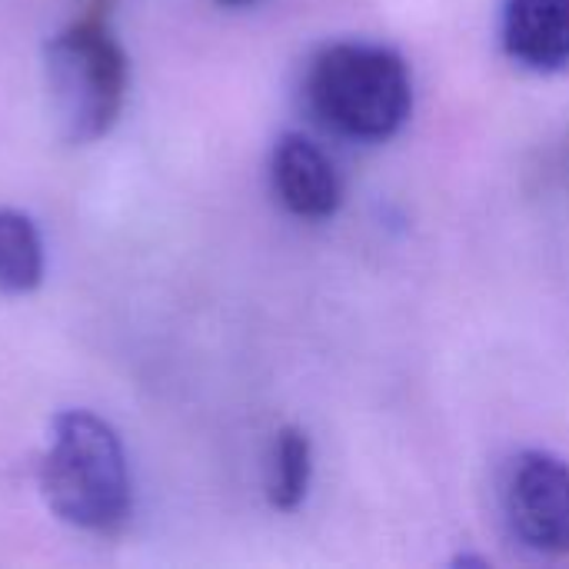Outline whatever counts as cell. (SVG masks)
<instances>
[{
    "label": "cell",
    "instance_id": "cell-1",
    "mask_svg": "<svg viewBox=\"0 0 569 569\" xmlns=\"http://www.w3.org/2000/svg\"><path fill=\"white\" fill-rule=\"evenodd\" d=\"M40 493L57 520L87 533H120L133 513V483L117 430L90 410H63L37 467Z\"/></svg>",
    "mask_w": 569,
    "mask_h": 569
},
{
    "label": "cell",
    "instance_id": "cell-2",
    "mask_svg": "<svg viewBox=\"0 0 569 569\" xmlns=\"http://www.w3.org/2000/svg\"><path fill=\"white\" fill-rule=\"evenodd\" d=\"M313 117L350 140H390L410 117L413 87L403 57L380 43H330L303 83Z\"/></svg>",
    "mask_w": 569,
    "mask_h": 569
},
{
    "label": "cell",
    "instance_id": "cell-3",
    "mask_svg": "<svg viewBox=\"0 0 569 569\" xmlns=\"http://www.w3.org/2000/svg\"><path fill=\"white\" fill-rule=\"evenodd\" d=\"M47 87L60 133L70 143H93L113 130L130 87V60L107 17L73 20L47 50Z\"/></svg>",
    "mask_w": 569,
    "mask_h": 569
},
{
    "label": "cell",
    "instance_id": "cell-4",
    "mask_svg": "<svg viewBox=\"0 0 569 569\" xmlns=\"http://www.w3.org/2000/svg\"><path fill=\"white\" fill-rule=\"evenodd\" d=\"M503 507L513 533L537 553L569 557V467L530 450L510 467Z\"/></svg>",
    "mask_w": 569,
    "mask_h": 569
},
{
    "label": "cell",
    "instance_id": "cell-5",
    "mask_svg": "<svg viewBox=\"0 0 569 569\" xmlns=\"http://www.w3.org/2000/svg\"><path fill=\"white\" fill-rule=\"evenodd\" d=\"M273 187L280 203L303 220H327L343 200L337 167L303 133H283L273 147Z\"/></svg>",
    "mask_w": 569,
    "mask_h": 569
},
{
    "label": "cell",
    "instance_id": "cell-6",
    "mask_svg": "<svg viewBox=\"0 0 569 569\" xmlns=\"http://www.w3.org/2000/svg\"><path fill=\"white\" fill-rule=\"evenodd\" d=\"M503 47L530 70L569 63V0H510L503 13Z\"/></svg>",
    "mask_w": 569,
    "mask_h": 569
},
{
    "label": "cell",
    "instance_id": "cell-7",
    "mask_svg": "<svg viewBox=\"0 0 569 569\" xmlns=\"http://www.w3.org/2000/svg\"><path fill=\"white\" fill-rule=\"evenodd\" d=\"M43 283V243L37 223L13 210L0 207V293L23 297Z\"/></svg>",
    "mask_w": 569,
    "mask_h": 569
},
{
    "label": "cell",
    "instance_id": "cell-8",
    "mask_svg": "<svg viewBox=\"0 0 569 569\" xmlns=\"http://www.w3.org/2000/svg\"><path fill=\"white\" fill-rule=\"evenodd\" d=\"M310 473H313V450L310 437L297 427H283L273 443V467H270V507L280 513L300 510L310 490Z\"/></svg>",
    "mask_w": 569,
    "mask_h": 569
},
{
    "label": "cell",
    "instance_id": "cell-9",
    "mask_svg": "<svg viewBox=\"0 0 569 569\" xmlns=\"http://www.w3.org/2000/svg\"><path fill=\"white\" fill-rule=\"evenodd\" d=\"M220 3H230V7H240V3H250V0H220Z\"/></svg>",
    "mask_w": 569,
    "mask_h": 569
}]
</instances>
